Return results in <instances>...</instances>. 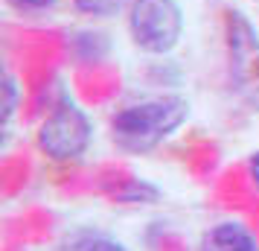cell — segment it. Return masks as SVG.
Instances as JSON below:
<instances>
[{
  "mask_svg": "<svg viewBox=\"0 0 259 251\" xmlns=\"http://www.w3.org/2000/svg\"><path fill=\"white\" fill-rule=\"evenodd\" d=\"M189 120V102L184 96H154L119 108L111 117V137L117 149L128 155H146L169 140Z\"/></svg>",
  "mask_w": 259,
  "mask_h": 251,
  "instance_id": "obj_1",
  "label": "cell"
},
{
  "mask_svg": "<svg viewBox=\"0 0 259 251\" xmlns=\"http://www.w3.org/2000/svg\"><path fill=\"white\" fill-rule=\"evenodd\" d=\"M35 144L41 149V155H47L56 164L79 161L94 144V120L73 99H61L41 120L35 132Z\"/></svg>",
  "mask_w": 259,
  "mask_h": 251,
  "instance_id": "obj_2",
  "label": "cell"
},
{
  "mask_svg": "<svg viewBox=\"0 0 259 251\" xmlns=\"http://www.w3.org/2000/svg\"><path fill=\"white\" fill-rule=\"evenodd\" d=\"M134 47L149 56H169L184 35V12L178 0H134L128 9Z\"/></svg>",
  "mask_w": 259,
  "mask_h": 251,
  "instance_id": "obj_3",
  "label": "cell"
},
{
  "mask_svg": "<svg viewBox=\"0 0 259 251\" xmlns=\"http://www.w3.org/2000/svg\"><path fill=\"white\" fill-rule=\"evenodd\" d=\"M201 251H259V242L247 225L227 219L201 237Z\"/></svg>",
  "mask_w": 259,
  "mask_h": 251,
  "instance_id": "obj_4",
  "label": "cell"
},
{
  "mask_svg": "<svg viewBox=\"0 0 259 251\" xmlns=\"http://www.w3.org/2000/svg\"><path fill=\"white\" fill-rule=\"evenodd\" d=\"M108 47H111V44H108L105 32H96V29H79V32L70 35V50L82 64L102 61L108 56Z\"/></svg>",
  "mask_w": 259,
  "mask_h": 251,
  "instance_id": "obj_5",
  "label": "cell"
},
{
  "mask_svg": "<svg viewBox=\"0 0 259 251\" xmlns=\"http://www.w3.org/2000/svg\"><path fill=\"white\" fill-rule=\"evenodd\" d=\"M157 199H160V190L143 178H128L114 193V202L119 204H154Z\"/></svg>",
  "mask_w": 259,
  "mask_h": 251,
  "instance_id": "obj_6",
  "label": "cell"
},
{
  "mask_svg": "<svg viewBox=\"0 0 259 251\" xmlns=\"http://www.w3.org/2000/svg\"><path fill=\"white\" fill-rule=\"evenodd\" d=\"M18 82H15L12 73H3V146L9 144V134H12V123H15V114H18Z\"/></svg>",
  "mask_w": 259,
  "mask_h": 251,
  "instance_id": "obj_7",
  "label": "cell"
},
{
  "mask_svg": "<svg viewBox=\"0 0 259 251\" xmlns=\"http://www.w3.org/2000/svg\"><path fill=\"white\" fill-rule=\"evenodd\" d=\"M73 6L91 18H111L122 9V0H73Z\"/></svg>",
  "mask_w": 259,
  "mask_h": 251,
  "instance_id": "obj_8",
  "label": "cell"
},
{
  "mask_svg": "<svg viewBox=\"0 0 259 251\" xmlns=\"http://www.w3.org/2000/svg\"><path fill=\"white\" fill-rule=\"evenodd\" d=\"M6 3L21 15H44L50 9H56L59 0H6Z\"/></svg>",
  "mask_w": 259,
  "mask_h": 251,
  "instance_id": "obj_9",
  "label": "cell"
},
{
  "mask_svg": "<svg viewBox=\"0 0 259 251\" xmlns=\"http://www.w3.org/2000/svg\"><path fill=\"white\" fill-rule=\"evenodd\" d=\"M79 251H131V248H125L122 242H117L111 237H94V239H88Z\"/></svg>",
  "mask_w": 259,
  "mask_h": 251,
  "instance_id": "obj_10",
  "label": "cell"
},
{
  "mask_svg": "<svg viewBox=\"0 0 259 251\" xmlns=\"http://www.w3.org/2000/svg\"><path fill=\"white\" fill-rule=\"evenodd\" d=\"M247 178H250V184H253L256 193H259V149H253L250 158H247Z\"/></svg>",
  "mask_w": 259,
  "mask_h": 251,
  "instance_id": "obj_11",
  "label": "cell"
}]
</instances>
